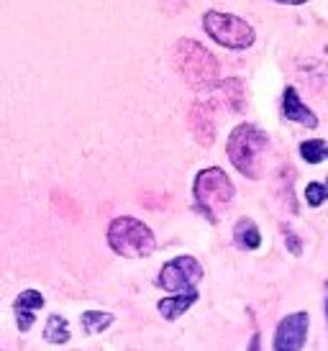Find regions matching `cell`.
Listing matches in <instances>:
<instances>
[{"label": "cell", "mask_w": 328, "mask_h": 351, "mask_svg": "<svg viewBox=\"0 0 328 351\" xmlns=\"http://www.w3.org/2000/svg\"><path fill=\"white\" fill-rule=\"evenodd\" d=\"M303 197L310 208H320L323 203H328V180L326 182H308Z\"/></svg>", "instance_id": "cell-15"}, {"label": "cell", "mask_w": 328, "mask_h": 351, "mask_svg": "<svg viewBox=\"0 0 328 351\" xmlns=\"http://www.w3.org/2000/svg\"><path fill=\"white\" fill-rule=\"evenodd\" d=\"M300 159L308 165H320L328 159V141L326 138H305L300 141Z\"/></svg>", "instance_id": "cell-12"}, {"label": "cell", "mask_w": 328, "mask_h": 351, "mask_svg": "<svg viewBox=\"0 0 328 351\" xmlns=\"http://www.w3.org/2000/svg\"><path fill=\"white\" fill-rule=\"evenodd\" d=\"M236 197L231 177L223 172L221 167H205L193 180V200L195 210L208 218L211 223H218L221 215L231 208Z\"/></svg>", "instance_id": "cell-2"}, {"label": "cell", "mask_w": 328, "mask_h": 351, "mask_svg": "<svg viewBox=\"0 0 328 351\" xmlns=\"http://www.w3.org/2000/svg\"><path fill=\"white\" fill-rule=\"evenodd\" d=\"M190 128L200 147H211L215 141V121H213V108L195 103L190 108Z\"/></svg>", "instance_id": "cell-9"}, {"label": "cell", "mask_w": 328, "mask_h": 351, "mask_svg": "<svg viewBox=\"0 0 328 351\" xmlns=\"http://www.w3.org/2000/svg\"><path fill=\"white\" fill-rule=\"evenodd\" d=\"M308 331H310V315L305 311L290 313L285 315L277 328H274V341H272V349L277 351H300L308 341Z\"/></svg>", "instance_id": "cell-7"}, {"label": "cell", "mask_w": 328, "mask_h": 351, "mask_svg": "<svg viewBox=\"0 0 328 351\" xmlns=\"http://www.w3.org/2000/svg\"><path fill=\"white\" fill-rule=\"evenodd\" d=\"M13 308H23V311H39V308H44V298H41L39 290H23V293L16 298V302H13Z\"/></svg>", "instance_id": "cell-16"}, {"label": "cell", "mask_w": 328, "mask_h": 351, "mask_svg": "<svg viewBox=\"0 0 328 351\" xmlns=\"http://www.w3.org/2000/svg\"><path fill=\"white\" fill-rule=\"evenodd\" d=\"M280 5H303V3H310V0H274Z\"/></svg>", "instance_id": "cell-19"}, {"label": "cell", "mask_w": 328, "mask_h": 351, "mask_svg": "<svg viewBox=\"0 0 328 351\" xmlns=\"http://www.w3.org/2000/svg\"><path fill=\"white\" fill-rule=\"evenodd\" d=\"M174 67L185 77L187 85H193L198 90L211 88L218 80V62L211 51L205 49L203 44H198L193 39H183L174 44Z\"/></svg>", "instance_id": "cell-5"}, {"label": "cell", "mask_w": 328, "mask_h": 351, "mask_svg": "<svg viewBox=\"0 0 328 351\" xmlns=\"http://www.w3.org/2000/svg\"><path fill=\"white\" fill-rule=\"evenodd\" d=\"M108 246L126 259H144L156 249L154 231L134 215H118L108 226Z\"/></svg>", "instance_id": "cell-3"}, {"label": "cell", "mask_w": 328, "mask_h": 351, "mask_svg": "<svg viewBox=\"0 0 328 351\" xmlns=\"http://www.w3.org/2000/svg\"><path fill=\"white\" fill-rule=\"evenodd\" d=\"M282 236H285V246H288V252L292 256H303V241H300V236L290 228V226H282Z\"/></svg>", "instance_id": "cell-17"}, {"label": "cell", "mask_w": 328, "mask_h": 351, "mask_svg": "<svg viewBox=\"0 0 328 351\" xmlns=\"http://www.w3.org/2000/svg\"><path fill=\"white\" fill-rule=\"evenodd\" d=\"M44 339L49 343H67L69 341V323L62 315H49L47 326H44Z\"/></svg>", "instance_id": "cell-14"}, {"label": "cell", "mask_w": 328, "mask_h": 351, "mask_svg": "<svg viewBox=\"0 0 328 351\" xmlns=\"http://www.w3.org/2000/svg\"><path fill=\"white\" fill-rule=\"evenodd\" d=\"M203 277V264L198 262L195 256H190V254H180L169 262H164V267L159 269L156 285L167 293H185V290H198Z\"/></svg>", "instance_id": "cell-6"}, {"label": "cell", "mask_w": 328, "mask_h": 351, "mask_svg": "<svg viewBox=\"0 0 328 351\" xmlns=\"http://www.w3.org/2000/svg\"><path fill=\"white\" fill-rule=\"evenodd\" d=\"M233 244L244 252H257L261 246V231L251 218H239L233 223Z\"/></svg>", "instance_id": "cell-11"}, {"label": "cell", "mask_w": 328, "mask_h": 351, "mask_svg": "<svg viewBox=\"0 0 328 351\" xmlns=\"http://www.w3.org/2000/svg\"><path fill=\"white\" fill-rule=\"evenodd\" d=\"M16 311V326H19V331H29L31 326H34V311H23V308H13Z\"/></svg>", "instance_id": "cell-18"}, {"label": "cell", "mask_w": 328, "mask_h": 351, "mask_svg": "<svg viewBox=\"0 0 328 351\" xmlns=\"http://www.w3.org/2000/svg\"><path fill=\"white\" fill-rule=\"evenodd\" d=\"M198 290H185V293H172L169 298H162V300L156 302V311L162 313L164 321H177V318H183L185 313L193 308L195 302H198Z\"/></svg>", "instance_id": "cell-10"}, {"label": "cell", "mask_w": 328, "mask_h": 351, "mask_svg": "<svg viewBox=\"0 0 328 351\" xmlns=\"http://www.w3.org/2000/svg\"><path fill=\"white\" fill-rule=\"evenodd\" d=\"M113 321H116V318H113V313H106V311H85L82 313V318H80L85 333H90V336L103 333L106 328H110Z\"/></svg>", "instance_id": "cell-13"}, {"label": "cell", "mask_w": 328, "mask_h": 351, "mask_svg": "<svg viewBox=\"0 0 328 351\" xmlns=\"http://www.w3.org/2000/svg\"><path fill=\"white\" fill-rule=\"evenodd\" d=\"M270 152V136L254 123H239L226 141L229 162L249 180H259L264 175V162Z\"/></svg>", "instance_id": "cell-1"}, {"label": "cell", "mask_w": 328, "mask_h": 351, "mask_svg": "<svg viewBox=\"0 0 328 351\" xmlns=\"http://www.w3.org/2000/svg\"><path fill=\"white\" fill-rule=\"evenodd\" d=\"M203 31L211 36L218 47L229 51H246L254 47L257 41V31L249 21L236 16V13H226V10H205L203 13Z\"/></svg>", "instance_id": "cell-4"}, {"label": "cell", "mask_w": 328, "mask_h": 351, "mask_svg": "<svg viewBox=\"0 0 328 351\" xmlns=\"http://www.w3.org/2000/svg\"><path fill=\"white\" fill-rule=\"evenodd\" d=\"M326 326H328V298H326Z\"/></svg>", "instance_id": "cell-20"}, {"label": "cell", "mask_w": 328, "mask_h": 351, "mask_svg": "<svg viewBox=\"0 0 328 351\" xmlns=\"http://www.w3.org/2000/svg\"><path fill=\"white\" fill-rule=\"evenodd\" d=\"M282 118H288V121H295L300 126L310 128V131H316L318 128V116L310 110L303 100H300V93L292 85L282 90Z\"/></svg>", "instance_id": "cell-8"}]
</instances>
